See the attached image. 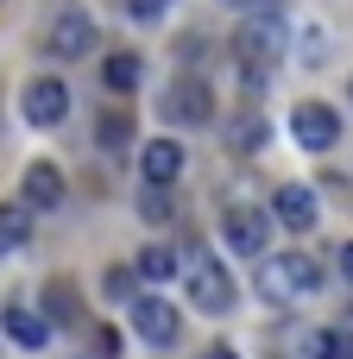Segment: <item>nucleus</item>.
<instances>
[{"instance_id":"f8f14e48","label":"nucleus","mask_w":353,"mask_h":359,"mask_svg":"<svg viewBox=\"0 0 353 359\" xmlns=\"http://www.w3.org/2000/svg\"><path fill=\"white\" fill-rule=\"evenodd\" d=\"M139 177L145 183H177L183 177V145L177 139H145L139 145Z\"/></svg>"},{"instance_id":"9b49d317","label":"nucleus","mask_w":353,"mask_h":359,"mask_svg":"<svg viewBox=\"0 0 353 359\" xmlns=\"http://www.w3.org/2000/svg\"><path fill=\"white\" fill-rule=\"evenodd\" d=\"M272 221H278V227H291V233H309V227L322 221L316 189H303V183H278V189H272Z\"/></svg>"},{"instance_id":"f03ea898","label":"nucleus","mask_w":353,"mask_h":359,"mask_svg":"<svg viewBox=\"0 0 353 359\" xmlns=\"http://www.w3.org/2000/svg\"><path fill=\"white\" fill-rule=\"evenodd\" d=\"M322 290V265L309 252H259V297L265 303H303Z\"/></svg>"},{"instance_id":"f3484780","label":"nucleus","mask_w":353,"mask_h":359,"mask_svg":"<svg viewBox=\"0 0 353 359\" xmlns=\"http://www.w3.org/2000/svg\"><path fill=\"white\" fill-rule=\"evenodd\" d=\"M44 322H51V328H76V322H82L76 290H69L63 278H51V284H44Z\"/></svg>"},{"instance_id":"b1692460","label":"nucleus","mask_w":353,"mask_h":359,"mask_svg":"<svg viewBox=\"0 0 353 359\" xmlns=\"http://www.w3.org/2000/svg\"><path fill=\"white\" fill-rule=\"evenodd\" d=\"M221 6H234V13H253V6H278V0H221Z\"/></svg>"},{"instance_id":"393cba45","label":"nucleus","mask_w":353,"mask_h":359,"mask_svg":"<svg viewBox=\"0 0 353 359\" xmlns=\"http://www.w3.org/2000/svg\"><path fill=\"white\" fill-rule=\"evenodd\" d=\"M202 359H240V353H234L227 341H215V347H208V353H202Z\"/></svg>"},{"instance_id":"2eb2a0df","label":"nucleus","mask_w":353,"mask_h":359,"mask_svg":"<svg viewBox=\"0 0 353 359\" xmlns=\"http://www.w3.org/2000/svg\"><path fill=\"white\" fill-rule=\"evenodd\" d=\"M139 69H145V63H139L133 50H107V57H101V82H107L114 95H133V88H139Z\"/></svg>"},{"instance_id":"39448f33","label":"nucleus","mask_w":353,"mask_h":359,"mask_svg":"<svg viewBox=\"0 0 353 359\" xmlns=\"http://www.w3.org/2000/svg\"><path fill=\"white\" fill-rule=\"evenodd\" d=\"M272 208H246V202H234L227 215H221V240H227V252H240V259H259L265 246H272Z\"/></svg>"},{"instance_id":"6ab92c4d","label":"nucleus","mask_w":353,"mask_h":359,"mask_svg":"<svg viewBox=\"0 0 353 359\" xmlns=\"http://www.w3.org/2000/svg\"><path fill=\"white\" fill-rule=\"evenodd\" d=\"M95 145H101L107 158L126 151V145H133V120H126V114H101V120H95Z\"/></svg>"},{"instance_id":"5701e85b","label":"nucleus","mask_w":353,"mask_h":359,"mask_svg":"<svg viewBox=\"0 0 353 359\" xmlns=\"http://www.w3.org/2000/svg\"><path fill=\"white\" fill-rule=\"evenodd\" d=\"M107 297H126V303H133V265H126V271H114V278H107Z\"/></svg>"},{"instance_id":"6e6552de","label":"nucleus","mask_w":353,"mask_h":359,"mask_svg":"<svg viewBox=\"0 0 353 359\" xmlns=\"http://www.w3.org/2000/svg\"><path fill=\"white\" fill-rule=\"evenodd\" d=\"M126 322H133V334L145 341V347H177V334H183V322H177V309L164 303V297H133L126 303Z\"/></svg>"},{"instance_id":"dca6fc26","label":"nucleus","mask_w":353,"mask_h":359,"mask_svg":"<svg viewBox=\"0 0 353 359\" xmlns=\"http://www.w3.org/2000/svg\"><path fill=\"white\" fill-rule=\"evenodd\" d=\"M133 278H145L152 290H158V284H171V278H177V252H171L164 240H158V246H145V252L133 259Z\"/></svg>"},{"instance_id":"0eeeda50","label":"nucleus","mask_w":353,"mask_h":359,"mask_svg":"<svg viewBox=\"0 0 353 359\" xmlns=\"http://www.w3.org/2000/svg\"><path fill=\"white\" fill-rule=\"evenodd\" d=\"M95 44H101V25H95L88 13H57V19L44 25V50H51L57 63H82Z\"/></svg>"},{"instance_id":"4be33fe9","label":"nucleus","mask_w":353,"mask_h":359,"mask_svg":"<svg viewBox=\"0 0 353 359\" xmlns=\"http://www.w3.org/2000/svg\"><path fill=\"white\" fill-rule=\"evenodd\" d=\"M120 6H126V19H139V25H152V19L171 13V0H120Z\"/></svg>"},{"instance_id":"a211bd4d","label":"nucleus","mask_w":353,"mask_h":359,"mask_svg":"<svg viewBox=\"0 0 353 359\" xmlns=\"http://www.w3.org/2000/svg\"><path fill=\"white\" fill-rule=\"evenodd\" d=\"M25 233H32V208H25V202L0 208V259H6V252H19V246H25Z\"/></svg>"},{"instance_id":"f257e3e1","label":"nucleus","mask_w":353,"mask_h":359,"mask_svg":"<svg viewBox=\"0 0 353 359\" xmlns=\"http://www.w3.org/2000/svg\"><path fill=\"white\" fill-rule=\"evenodd\" d=\"M284 50H291V25L278 19V6L240 13V25H234V63H240V88L246 95H259L272 82V69L284 63Z\"/></svg>"},{"instance_id":"9d476101","label":"nucleus","mask_w":353,"mask_h":359,"mask_svg":"<svg viewBox=\"0 0 353 359\" xmlns=\"http://www.w3.org/2000/svg\"><path fill=\"white\" fill-rule=\"evenodd\" d=\"M19 202H25L32 215H51V208L63 202V170L44 164V158H32V164L19 170Z\"/></svg>"},{"instance_id":"1a4fd4ad","label":"nucleus","mask_w":353,"mask_h":359,"mask_svg":"<svg viewBox=\"0 0 353 359\" xmlns=\"http://www.w3.org/2000/svg\"><path fill=\"white\" fill-rule=\"evenodd\" d=\"M291 139L303 145V151H335V139H341V120H335V107L328 101H297V114H291Z\"/></svg>"},{"instance_id":"a878e982","label":"nucleus","mask_w":353,"mask_h":359,"mask_svg":"<svg viewBox=\"0 0 353 359\" xmlns=\"http://www.w3.org/2000/svg\"><path fill=\"white\" fill-rule=\"evenodd\" d=\"M341 278H347V284H353V240H347V246H341Z\"/></svg>"},{"instance_id":"412c9836","label":"nucleus","mask_w":353,"mask_h":359,"mask_svg":"<svg viewBox=\"0 0 353 359\" xmlns=\"http://www.w3.org/2000/svg\"><path fill=\"white\" fill-rule=\"evenodd\" d=\"M309 359H353V334L347 328H316L309 334Z\"/></svg>"},{"instance_id":"7ed1b4c3","label":"nucleus","mask_w":353,"mask_h":359,"mask_svg":"<svg viewBox=\"0 0 353 359\" xmlns=\"http://www.w3.org/2000/svg\"><path fill=\"white\" fill-rule=\"evenodd\" d=\"M19 114H25V126H38V133L63 126V120H69V82H63V76H32V82L19 88Z\"/></svg>"},{"instance_id":"20e7f679","label":"nucleus","mask_w":353,"mask_h":359,"mask_svg":"<svg viewBox=\"0 0 353 359\" xmlns=\"http://www.w3.org/2000/svg\"><path fill=\"white\" fill-rule=\"evenodd\" d=\"M158 114H164L171 126H208V120H215V88H208L202 76H177V82L158 95Z\"/></svg>"},{"instance_id":"4468645a","label":"nucleus","mask_w":353,"mask_h":359,"mask_svg":"<svg viewBox=\"0 0 353 359\" xmlns=\"http://www.w3.org/2000/svg\"><path fill=\"white\" fill-rule=\"evenodd\" d=\"M0 328H6V341H13V347H25V353H44V347H51V322H44V316H32V309H6V316H0Z\"/></svg>"},{"instance_id":"ddd939ff","label":"nucleus","mask_w":353,"mask_h":359,"mask_svg":"<svg viewBox=\"0 0 353 359\" xmlns=\"http://www.w3.org/2000/svg\"><path fill=\"white\" fill-rule=\"evenodd\" d=\"M221 139H227V151H234V158H259V151H265V139H272V126H265L259 114H234V120L221 126Z\"/></svg>"},{"instance_id":"bb28decb","label":"nucleus","mask_w":353,"mask_h":359,"mask_svg":"<svg viewBox=\"0 0 353 359\" xmlns=\"http://www.w3.org/2000/svg\"><path fill=\"white\" fill-rule=\"evenodd\" d=\"M347 101H353V76H347Z\"/></svg>"},{"instance_id":"423d86ee","label":"nucleus","mask_w":353,"mask_h":359,"mask_svg":"<svg viewBox=\"0 0 353 359\" xmlns=\"http://www.w3.org/2000/svg\"><path fill=\"white\" fill-rule=\"evenodd\" d=\"M189 303H196L202 316H227V309L240 303V290H234V278H227V265H221L215 252H202V259L189 265Z\"/></svg>"},{"instance_id":"aec40b11","label":"nucleus","mask_w":353,"mask_h":359,"mask_svg":"<svg viewBox=\"0 0 353 359\" xmlns=\"http://www.w3.org/2000/svg\"><path fill=\"white\" fill-rule=\"evenodd\" d=\"M171 215H177L171 183H145V189H139V221H152V227H158V221H171Z\"/></svg>"}]
</instances>
